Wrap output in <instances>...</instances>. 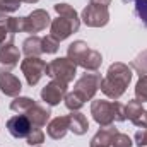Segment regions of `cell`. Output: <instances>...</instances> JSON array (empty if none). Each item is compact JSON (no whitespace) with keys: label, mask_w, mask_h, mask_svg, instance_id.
I'll list each match as a JSON object with an SVG mask.
<instances>
[{"label":"cell","mask_w":147,"mask_h":147,"mask_svg":"<svg viewBox=\"0 0 147 147\" xmlns=\"http://www.w3.org/2000/svg\"><path fill=\"white\" fill-rule=\"evenodd\" d=\"M63 101H65V106H67L70 111H80V108L84 106V101H82L74 91L72 92H67V96H65Z\"/></svg>","instance_id":"24"},{"label":"cell","mask_w":147,"mask_h":147,"mask_svg":"<svg viewBox=\"0 0 147 147\" xmlns=\"http://www.w3.org/2000/svg\"><path fill=\"white\" fill-rule=\"evenodd\" d=\"M26 116L29 118V121H31L33 127H39L41 128V127L48 125L51 111L48 110V108H45V106H41V105H38V103H34L33 108L26 113Z\"/></svg>","instance_id":"18"},{"label":"cell","mask_w":147,"mask_h":147,"mask_svg":"<svg viewBox=\"0 0 147 147\" xmlns=\"http://www.w3.org/2000/svg\"><path fill=\"white\" fill-rule=\"evenodd\" d=\"M132 69H135V70L139 72V75H140V74H146L147 75V50H144L142 53H139V55L134 58Z\"/></svg>","instance_id":"26"},{"label":"cell","mask_w":147,"mask_h":147,"mask_svg":"<svg viewBox=\"0 0 147 147\" xmlns=\"http://www.w3.org/2000/svg\"><path fill=\"white\" fill-rule=\"evenodd\" d=\"M91 115L99 127H110L115 121H125V106L118 101L94 99L91 103Z\"/></svg>","instance_id":"3"},{"label":"cell","mask_w":147,"mask_h":147,"mask_svg":"<svg viewBox=\"0 0 147 147\" xmlns=\"http://www.w3.org/2000/svg\"><path fill=\"white\" fill-rule=\"evenodd\" d=\"M118 128L115 125H110V127H101L98 130V134L91 139L89 142V147H111L115 137L118 135Z\"/></svg>","instance_id":"16"},{"label":"cell","mask_w":147,"mask_h":147,"mask_svg":"<svg viewBox=\"0 0 147 147\" xmlns=\"http://www.w3.org/2000/svg\"><path fill=\"white\" fill-rule=\"evenodd\" d=\"M134 140L139 147H147V128L137 130L135 135H134Z\"/></svg>","instance_id":"30"},{"label":"cell","mask_w":147,"mask_h":147,"mask_svg":"<svg viewBox=\"0 0 147 147\" xmlns=\"http://www.w3.org/2000/svg\"><path fill=\"white\" fill-rule=\"evenodd\" d=\"M31 128H33V125L26 115H16V116L9 118V121H7V130L14 139H26L28 134L31 132Z\"/></svg>","instance_id":"14"},{"label":"cell","mask_w":147,"mask_h":147,"mask_svg":"<svg viewBox=\"0 0 147 147\" xmlns=\"http://www.w3.org/2000/svg\"><path fill=\"white\" fill-rule=\"evenodd\" d=\"M135 99L140 103H147V75L140 74L135 84Z\"/></svg>","instance_id":"23"},{"label":"cell","mask_w":147,"mask_h":147,"mask_svg":"<svg viewBox=\"0 0 147 147\" xmlns=\"http://www.w3.org/2000/svg\"><path fill=\"white\" fill-rule=\"evenodd\" d=\"M79 28H80V21H74V19H67L63 16H58L50 24V36H53L57 41H63L72 33H77Z\"/></svg>","instance_id":"9"},{"label":"cell","mask_w":147,"mask_h":147,"mask_svg":"<svg viewBox=\"0 0 147 147\" xmlns=\"http://www.w3.org/2000/svg\"><path fill=\"white\" fill-rule=\"evenodd\" d=\"M69 132V115L65 116H57L51 121H48L46 125V134L48 137H51L53 140H60L67 135Z\"/></svg>","instance_id":"17"},{"label":"cell","mask_w":147,"mask_h":147,"mask_svg":"<svg viewBox=\"0 0 147 147\" xmlns=\"http://www.w3.org/2000/svg\"><path fill=\"white\" fill-rule=\"evenodd\" d=\"M39 0H0V16H7L16 12L21 3H36Z\"/></svg>","instance_id":"22"},{"label":"cell","mask_w":147,"mask_h":147,"mask_svg":"<svg viewBox=\"0 0 147 147\" xmlns=\"http://www.w3.org/2000/svg\"><path fill=\"white\" fill-rule=\"evenodd\" d=\"M46 67H48V63L45 60H41L39 57H26L21 62V70L29 86H36L41 80V77L46 74Z\"/></svg>","instance_id":"7"},{"label":"cell","mask_w":147,"mask_h":147,"mask_svg":"<svg viewBox=\"0 0 147 147\" xmlns=\"http://www.w3.org/2000/svg\"><path fill=\"white\" fill-rule=\"evenodd\" d=\"M16 33H22V17L0 16V46L14 43Z\"/></svg>","instance_id":"11"},{"label":"cell","mask_w":147,"mask_h":147,"mask_svg":"<svg viewBox=\"0 0 147 147\" xmlns=\"http://www.w3.org/2000/svg\"><path fill=\"white\" fill-rule=\"evenodd\" d=\"M50 24H51L50 14L46 10H43V9H36L29 16L22 17V33L36 34L39 31H45Z\"/></svg>","instance_id":"8"},{"label":"cell","mask_w":147,"mask_h":147,"mask_svg":"<svg viewBox=\"0 0 147 147\" xmlns=\"http://www.w3.org/2000/svg\"><path fill=\"white\" fill-rule=\"evenodd\" d=\"M67 58L72 60L77 67H82L86 72H98L101 63H103V57L99 51L89 48V45L82 39H77L69 45L67 48Z\"/></svg>","instance_id":"2"},{"label":"cell","mask_w":147,"mask_h":147,"mask_svg":"<svg viewBox=\"0 0 147 147\" xmlns=\"http://www.w3.org/2000/svg\"><path fill=\"white\" fill-rule=\"evenodd\" d=\"M135 3V14L140 19V22L147 28V0H134Z\"/></svg>","instance_id":"28"},{"label":"cell","mask_w":147,"mask_h":147,"mask_svg":"<svg viewBox=\"0 0 147 147\" xmlns=\"http://www.w3.org/2000/svg\"><path fill=\"white\" fill-rule=\"evenodd\" d=\"M33 105H34V99H31L28 96H17L10 103V110L16 111L17 115H26L28 111L33 108Z\"/></svg>","instance_id":"21"},{"label":"cell","mask_w":147,"mask_h":147,"mask_svg":"<svg viewBox=\"0 0 147 147\" xmlns=\"http://www.w3.org/2000/svg\"><path fill=\"white\" fill-rule=\"evenodd\" d=\"M58 46H60V41H57L53 36H45L43 38V53L46 55H53L58 51Z\"/></svg>","instance_id":"27"},{"label":"cell","mask_w":147,"mask_h":147,"mask_svg":"<svg viewBox=\"0 0 147 147\" xmlns=\"http://www.w3.org/2000/svg\"><path fill=\"white\" fill-rule=\"evenodd\" d=\"M22 53L26 57H39L43 53V38L36 36V34L26 38L22 43Z\"/></svg>","instance_id":"20"},{"label":"cell","mask_w":147,"mask_h":147,"mask_svg":"<svg viewBox=\"0 0 147 147\" xmlns=\"http://www.w3.org/2000/svg\"><path fill=\"white\" fill-rule=\"evenodd\" d=\"M67 87H69V84H65V82H62V80L51 79V82H48V84L41 89V99H43L48 106H57V105H60V101L65 99V96H67Z\"/></svg>","instance_id":"10"},{"label":"cell","mask_w":147,"mask_h":147,"mask_svg":"<svg viewBox=\"0 0 147 147\" xmlns=\"http://www.w3.org/2000/svg\"><path fill=\"white\" fill-rule=\"evenodd\" d=\"M21 89H22V84L21 80L10 72H2L0 74V91L5 94V96H10V98H17L21 94Z\"/></svg>","instance_id":"15"},{"label":"cell","mask_w":147,"mask_h":147,"mask_svg":"<svg viewBox=\"0 0 147 147\" xmlns=\"http://www.w3.org/2000/svg\"><path fill=\"white\" fill-rule=\"evenodd\" d=\"M21 51L14 43H7L0 46V72H10L19 65Z\"/></svg>","instance_id":"12"},{"label":"cell","mask_w":147,"mask_h":147,"mask_svg":"<svg viewBox=\"0 0 147 147\" xmlns=\"http://www.w3.org/2000/svg\"><path fill=\"white\" fill-rule=\"evenodd\" d=\"M125 116L139 128H147V110L142 108V103L137 99H130L125 105Z\"/></svg>","instance_id":"13"},{"label":"cell","mask_w":147,"mask_h":147,"mask_svg":"<svg viewBox=\"0 0 147 147\" xmlns=\"http://www.w3.org/2000/svg\"><path fill=\"white\" fill-rule=\"evenodd\" d=\"M69 130L74 135H84L89 130V121L84 113L80 111H72L69 115Z\"/></svg>","instance_id":"19"},{"label":"cell","mask_w":147,"mask_h":147,"mask_svg":"<svg viewBox=\"0 0 147 147\" xmlns=\"http://www.w3.org/2000/svg\"><path fill=\"white\" fill-rule=\"evenodd\" d=\"M80 21L89 28H103L110 22V10L108 7L89 3L80 14Z\"/></svg>","instance_id":"6"},{"label":"cell","mask_w":147,"mask_h":147,"mask_svg":"<svg viewBox=\"0 0 147 147\" xmlns=\"http://www.w3.org/2000/svg\"><path fill=\"white\" fill-rule=\"evenodd\" d=\"M26 140H28V144H29L31 147L33 146H41V144L45 142V134H43V130H41L39 127H33L31 132L28 134Z\"/></svg>","instance_id":"25"},{"label":"cell","mask_w":147,"mask_h":147,"mask_svg":"<svg viewBox=\"0 0 147 147\" xmlns=\"http://www.w3.org/2000/svg\"><path fill=\"white\" fill-rule=\"evenodd\" d=\"M111 147H134V142H132V139H130L127 134H118V135L115 137Z\"/></svg>","instance_id":"29"},{"label":"cell","mask_w":147,"mask_h":147,"mask_svg":"<svg viewBox=\"0 0 147 147\" xmlns=\"http://www.w3.org/2000/svg\"><path fill=\"white\" fill-rule=\"evenodd\" d=\"M101 82H103V77H101V74L98 72H91V74H82L79 79H77V82L74 84V92L86 103V101H91L94 96H96V92H98V89H101Z\"/></svg>","instance_id":"4"},{"label":"cell","mask_w":147,"mask_h":147,"mask_svg":"<svg viewBox=\"0 0 147 147\" xmlns=\"http://www.w3.org/2000/svg\"><path fill=\"white\" fill-rule=\"evenodd\" d=\"M75 74H77V65L74 63L72 60H69L67 57L65 58H55L48 63L46 67V75L55 79V80H62L65 84H70L74 79H75Z\"/></svg>","instance_id":"5"},{"label":"cell","mask_w":147,"mask_h":147,"mask_svg":"<svg viewBox=\"0 0 147 147\" xmlns=\"http://www.w3.org/2000/svg\"><path fill=\"white\" fill-rule=\"evenodd\" d=\"M132 67H128L127 63H121V62H115L111 63L108 72H106V77H103V82H101V91L105 96H108L110 99H120L130 80H132Z\"/></svg>","instance_id":"1"},{"label":"cell","mask_w":147,"mask_h":147,"mask_svg":"<svg viewBox=\"0 0 147 147\" xmlns=\"http://www.w3.org/2000/svg\"><path fill=\"white\" fill-rule=\"evenodd\" d=\"M89 3H96V5H103V7H110L111 0H89Z\"/></svg>","instance_id":"31"}]
</instances>
